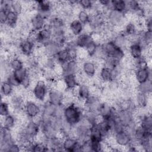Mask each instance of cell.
I'll return each mask as SVG.
<instances>
[{
    "label": "cell",
    "instance_id": "6da1fadb",
    "mask_svg": "<svg viewBox=\"0 0 152 152\" xmlns=\"http://www.w3.org/2000/svg\"><path fill=\"white\" fill-rule=\"evenodd\" d=\"M40 133L38 122L36 119H27L20 127L15 137L17 141L24 147L36 140Z\"/></svg>",
    "mask_w": 152,
    "mask_h": 152
},
{
    "label": "cell",
    "instance_id": "7a4b0ae2",
    "mask_svg": "<svg viewBox=\"0 0 152 152\" xmlns=\"http://www.w3.org/2000/svg\"><path fill=\"white\" fill-rule=\"evenodd\" d=\"M64 106L63 118L70 125L73 126L83 120L84 109L83 105L74 101Z\"/></svg>",
    "mask_w": 152,
    "mask_h": 152
},
{
    "label": "cell",
    "instance_id": "3957f363",
    "mask_svg": "<svg viewBox=\"0 0 152 152\" xmlns=\"http://www.w3.org/2000/svg\"><path fill=\"white\" fill-rule=\"evenodd\" d=\"M50 87L44 79L37 80L31 87V94L33 99L40 103L47 100Z\"/></svg>",
    "mask_w": 152,
    "mask_h": 152
},
{
    "label": "cell",
    "instance_id": "277c9868",
    "mask_svg": "<svg viewBox=\"0 0 152 152\" xmlns=\"http://www.w3.org/2000/svg\"><path fill=\"white\" fill-rule=\"evenodd\" d=\"M56 3L50 1H36L31 2L30 6L33 11L41 14L47 19L55 12V9L58 7Z\"/></svg>",
    "mask_w": 152,
    "mask_h": 152
},
{
    "label": "cell",
    "instance_id": "5b68a950",
    "mask_svg": "<svg viewBox=\"0 0 152 152\" xmlns=\"http://www.w3.org/2000/svg\"><path fill=\"white\" fill-rule=\"evenodd\" d=\"M99 68L98 62L88 58L81 62L80 74L84 78L85 80H91L97 77Z\"/></svg>",
    "mask_w": 152,
    "mask_h": 152
},
{
    "label": "cell",
    "instance_id": "8992f818",
    "mask_svg": "<svg viewBox=\"0 0 152 152\" xmlns=\"http://www.w3.org/2000/svg\"><path fill=\"white\" fill-rule=\"evenodd\" d=\"M17 48L19 52L25 57L34 55L37 49V45L31 34L28 37L20 38L17 43Z\"/></svg>",
    "mask_w": 152,
    "mask_h": 152
},
{
    "label": "cell",
    "instance_id": "52a82bcc",
    "mask_svg": "<svg viewBox=\"0 0 152 152\" xmlns=\"http://www.w3.org/2000/svg\"><path fill=\"white\" fill-rule=\"evenodd\" d=\"M64 107V105L56 106L46 100L42 103V112L40 117L45 119L63 118Z\"/></svg>",
    "mask_w": 152,
    "mask_h": 152
},
{
    "label": "cell",
    "instance_id": "ba28073f",
    "mask_svg": "<svg viewBox=\"0 0 152 152\" xmlns=\"http://www.w3.org/2000/svg\"><path fill=\"white\" fill-rule=\"evenodd\" d=\"M101 43H102L107 56L113 57L121 61L125 60L126 52L123 49L118 47L112 40L106 39Z\"/></svg>",
    "mask_w": 152,
    "mask_h": 152
},
{
    "label": "cell",
    "instance_id": "9c48e42d",
    "mask_svg": "<svg viewBox=\"0 0 152 152\" xmlns=\"http://www.w3.org/2000/svg\"><path fill=\"white\" fill-rule=\"evenodd\" d=\"M23 112L27 119H36L42 112V103L34 99H27L25 102Z\"/></svg>",
    "mask_w": 152,
    "mask_h": 152
},
{
    "label": "cell",
    "instance_id": "30bf717a",
    "mask_svg": "<svg viewBox=\"0 0 152 152\" xmlns=\"http://www.w3.org/2000/svg\"><path fill=\"white\" fill-rule=\"evenodd\" d=\"M126 14L115 10H110L105 14L106 24L112 28H115L125 24Z\"/></svg>",
    "mask_w": 152,
    "mask_h": 152
},
{
    "label": "cell",
    "instance_id": "8fae6325",
    "mask_svg": "<svg viewBox=\"0 0 152 152\" xmlns=\"http://www.w3.org/2000/svg\"><path fill=\"white\" fill-rule=\"evenodd\" d=\"M91 125L84 120L81 121L72 127L71 135L77 138L80 142L89 139Z\"/></svg>",
    "mask_w": 152,
    "mask_h": 152
},
{
    "label": "cell",
    "instance_id": "7c38bea8",
    "mask_svg": "<svg viewBox=\"0 0 152 152\" xmlns=\"http://www.w3.org/2000/svg\"><path fill=\"white\" fill-rule=\"evenodd\" d=\"M117 118L125 129L128 126L138 124L135 117V112L128 109H118Z\"/></svg>",
    "mask_w": 152,
    "mask_h": 152
},
{
    "label": "cell",
    "instance_id": "4fadbf2b",
    "mask_svg": "<svg viewBox=\"0 0 152 152\" xmlns=\"http://www.w3.org/2000/svg\"><path fill=\"white\" fill-rule=\"evenodd\" d=\"M61 77L64 87V90H66L73 91L80 83L86 82L80 72L77 75H61Z\"/></svg>",
    "mask_w": 152,
    "mask_h": 152
},
{
    "label": "cell",
    "instance_id": "5bb4252c",
    "mask_svg": "<svg viewBox=\"0 0 152 152\" xmlns=\"http://www.w3.org/2000/svg\"><path fill=\"white\" fill-rule=\"evenodd\" d=\"M30 34H31L34 39L37 47L39 46L40 48H42L52 39V30L47 26L37 32H30Z\"/></svg>",
    "mask_w": 152,
    "mask_h": 152
},
{
    "label": "cell",
    "instance_id": "9a60e30c",
    "mask_svg": "<svg viewBox=\"0 0 152 152\" xmlns=\"http://www.w3.org/2000/svg\"><path fill=\"white\" fill-rule=\"evenodd\" d=\"M112 138H113L114 145L121 149H126L133 144L131 135L125 129L115 133Z\"/></svg>",
    "mask_w": 152,
    "mask_h": 152
},
{
    "label": "cell",
    "instance_id": "2e32d148",
    "mask_svg": "<svg viewBox=\"0 0 152 152\" xmlns=\"http://www.w3.org/2000/svg\"><path fill=\"white\" fill-rule=\"evenodd\" d=\"M28 24L30 32H37L46 26L47 21L45 17L41 14L33 11V13L29 17Z\"/></svg>",
    "mask_w": 152,
    "mask_h": 152
},
{
    "label": "cell",
    "instance_id": "e0dca14e",
    "mask_svg": "<svg viewBox=\"0 0 152 152\" xmlns=\"http://www.w3.org/2000/svg\"><path fill=\"white\" fill-rule=\"evenodd\" d=\"M60 75L73 74L77 75L80 72L81 62L79 59H70L63 65L59 66Z\"/></svg>",
    "mask_w": 152,
    "mask_h": 152
},
{
    "label": "cell",
    "instance_id": "ac0fdd59",
    "mask_svg": "<svg viewBox=\"0 0 152 152\" xmlns=\"http://www.w3.org/2000/svg\"><path fill=\"white\" fill-rule=\"evenodd\" d=\"M8 99L11 110L14 113H19L23 111L24 106L26 100H25L24 96L22 93L15 92Z\"/></svg>",
    "mask_w": 152,
    "mask_h": 152
},
{
    "label": "cell",
    "instance_id": "d6986e66",
    "mask_svg": "<svg viewBox=\"0 0 152 152\" xmlns=\"http://www.w3.org/2000/svg\"><path fill=\"white\" fill-rule=\"evenodd\" d=\"M16 141L12 133V130L1 126L0 134V151L7 152L8 146Z\"/></svg>",
    "mask_w": 152,
    "mask_h": 152
},
{
    "label": "cell",
    "instance_id": "ffe728a7",
    "mask_svg": "<svg viewBox=\"0 0 152 152\" xmlns=\"http://www.w3.org/2000/svg\"><path fill=\"white\" fill-rule=\"evenodd\" d=\"M64 99V90L56 86L50 88L47 98V100L49 103L56 106L63 105Z\"/></svg>",
    "mask_w": 152,
    "mask_h": 152
},
{
    "label": "cell",
    "instance_id": "44dd1931",
    "mask_svg": "<svg viewBox=\"0 0 152 152\" xmlns=\"http://www.w3.org/2000/svg\"><path fill=\"white\" fill-rule=\"evenodd\" d=\"M80 143L81 142L72 135H67L62 137V147L64 151H80Z\"/></svg>",
    "mask_w": 152,
    "mask_h": 152
},
{
    "label": "cell",
    "instance_id": "7402d4cb",
    "mask_svg": "<svg viewBox=\"0 0 152 152\" xmlns=\"http://www.w3.org/2000/svg\"><path fill=\"white\" fill-rule=\"evenodd\" d=\"M102 101L100 95L92 93L83 102V106L85 110L97 113Z\"/></svg>",
    "mask_w": 152,
    "mask_h": 152
},
{
    "label": "cell",
    "instance_id": "603a6c76",
    "mask_svg": "<svg viewBox=\"0 0 152 152\" xmlns=\"http://www.w3.org/2000/svg\"><path fill=\"white\" fill-rule=\"evenodd\" d=\"M107 39L112 40L118 47L126 52L129 42L128 37L121 30L119 31H112L109 34V38Z\"/></svg>",
    "mask_w": 152,
    "mask_h": 152
},
{
    "label": "cell",
    "instance_id": "cb8c5ba5",
    "mask_svg": "<svg viewBox=\"0 0 152 152\" xmlns=\"http://www.w3.org/2000/svg\"><path fill=\"white\" fill-rule=\"evenodd\" d=\"M91 93L92 89L87 82H83L80 83L74 90V97L78 101L82 103L91 94Z\"/></svg>",
    "mask_w": 152,
    "mask_h": 152
},
{
    "label": "cell",
    "instance_id": "d4e9b609",
    "mask_svg": "<svg viewBox=\"0 0 152 152\" xmlns=\"http://www.w3.org/2000/svg\"><path fill=\"white\" fill-rule=\"evenodd\" d=\"M151 69L150 65L134 69L133 77L137 84L151 80Z\"/></svg>",
    "mask_w": 152,
    "mask_h": 152
},
{
    "label": "cell",
    "instance_id": "484cf974",
    "mask_svg": "<svg viewBox=\"0 0 152 152\" xmlns=\"http://www.w3.org/2000/svg\"><path fill=\"white\" fill-rule=\"evenodd\" d=\"M63 48V46L51 40L40 49H42V55L43 56L55 57L58 52Z\"/></svg>",
    "mask_w": 152,
    "mask_h": 152
},
{
    "label": "cell",
    "instance_id": "4316f807",
    "mask_svg": "<svg viewBox=\"0 0 152 152\" xmlns=\"http://www.w3.org/2000/svg\"><path fill=\"white\" fill-rule=\"evenodd\" d=\"M45 144L49 151H63L62 147V136L61 134L46 138Z\"/></svg>",
    "mask_w": 152,
    "mask_h": 152
},
{
    "label": "cell",
    "instance_id": "83f0119b",
    "mask_svg": "<svg viewBox=\"0 0 152 152\" xmlns=\"http://www.w3.org/2000/svg\"><path fill=\"white\" fill-rule=\"evenodd\" d=\"M68 33L75 37L85 31V26L77 18L70 21L67 25Z\"/></svg>",
    "mask_w": 152,
    "mask_h": 152
},
{
    "label": "cell",
    "instance_id": "f1b7e54d",
    "mask_svg": "<svg viewBox=\"0 0 152 152\" xmlns=\"http://www.w3.org/2000/svg\"><path fill=\"white\" fill-rule=\"evenodd\" d=\"M150 96L136 91L133 95L134 103L138 109H148L150 103Z\"/></svg>",
    "mask_w": 152,
    "mask_h": 152
},
{
    "label": "cell",
    "instance_id": "f546056e",
    "mask_svg": "<svg viewBox=\"0 0 152 152\" xmlns=\"http://www.w3.org/2000/svg\"><path fill=\"white\" fill-rule=\"evenodd\" d=\"M131 60L138 59L145 53V49L139 43H129L127 51Z\"/></svg>",
    "mask_w": 152,
    "mask_h": 152
},
{
    "label": "cell",
    "instance_id": "4dcf8cb0",
    "mask_svg": "<svg viewBox=\"0 0 152 152\" xmlns=\"http://www.w3.org/2000/svg\"><path fill=\"white\" fill-rule=\"evenodd\" d=\"M94 39V36L91 33L85 31L75 37V42L79 49H84L87 45Z\"/></svg>",
    "mask_w": 152,
    "mask_h": 152
},
{
    "label": "cell",
    "instance_id": "1f68e13d",
    "mask_svg": "<svg viewBox=\"0 0 152 152\" xmlns=\"http://www.w3.org/2000/svg\"><path fill=\"white\" fill-rule=\"evenodd\" d=\"M15 113H10L4 117H2L1 126L4 128L14 129L18 124L19 119L18 118Z\"/></svg>",
    "mask_w": 152,
    "mask_h": 152
},
{
    "label": "cell",
    "instance_id": "d6a6232c",
    "mask_svg": "<svg viewBox=\"0 0 152 152\" xmlns=\"http://www.w3.org/2000/svg\"><path fill=\"white\" fill-rule=\"evenodd\" d=\"M97 77L103 84L108 83L113 80L112 69L102 65L99 69Z\"/></svg>",
    "mask_w": 152,
    "mask_h": 152
},
{
    "label": "cell",
    "instance_id": "836d02e7",
    "mask_svg": "<svg viewBox=\"0 0 152 152\" xmlns=\"http://www.w3.org/2000/svg\"><path fill=\"white\" fill-rule=\"evenodd\" d=\"M40 66L41 69L56 70L58 64L54 57L42 56L41 59H39Z\"/></svg>",
    "mask_w": 152,
    "mask_h": 152
},
{
    "label": "cell",
    "instance_id": "e575fe53",
    "mask_svg": "<svg viewBox=\"0 0 152 152\" xmlns=\"http://www.w3.org/2000/svg\"><path fill=\"white\" fill-rule=\"evenodd\" d=\"M123 28L121 31L128 37H131L136 33L140 30L138 28V24L135 21L131 20L128 21L123 25Z\"/></svg>",
    "mask_w": 152,
    "mask_h": 152
},
{
    "label": "cell",
    "instance_id": "d590c367",
    "mask_svg": "<svg viewBox=\"0 0 152 152\" xmlns=\"http://www.w3.org/2000/svg\"><path fill=\"white\" fill-rule=\"evenodd\" d=\"M20 19L19 14L12 11H10L8 12L7 14V19L5 26L10 29H15L19 26L20 21Z\"/></svg>",
    "mask_w": 152,
    "mask_h": 152
},
{
    "label": "cell",
    "instance_id": "8d00e7d4",
    "mask_svg": "<svg viewBox=\"0 0 152 152\" xmlns=\"http://www.w3.org/2000/svg\"><path fill=\"white\" fill-rule=\"evenodd\" d=\"M8 61L9 67L11 71L18 70L25 67L24 61L19 56L15 55L12 56L8 59Z\"/></svg>",
    "mask_w": 152,
    "mask_h": 152
},
{
    "label": "cell",
    "instance_id": "74e56055",
    "mask_svg": "<svg viewBox=\"0 0 152 152\" xmlns=\"http://www.w3.org/2000/svg\"><path fill=\"white\" fill-rule=\"evenodd\" d=\"M54 58L55 59L58 65L59 66L63 65L71 59L68 50L64 47L58 52Z\"/></svg>",
    "mask_w": 152,
    "mask_h": 152
},
{
    "label": "cell",
    "instance_id": "f35d334b",
    "mask_svg": "<svg viewBox=\"0 0 152 152\" xmlns=\"http://www.w3.org/2000/svg\"><path fill=\"white\" fill-rule=\"evenodd\" d=\"M15 88L6 80L2 81L1 85V93L2 98H9L15 92Z\"/></svg>",
    "mask_w": 152,
    "mask_h": 152
},
{
    "label": "cell",
    "instance_id": "ab89813d",
    "mask_svg": "<svg viewBox=\"0 0 152 152\" xmlns=\"http://www.w3.org/2000/svg\"><path fill=\"white\" fill-rule=\"evenodd\" d=\"M136 91L148 95H151L152 91V82L151 80H147L145 82L137 84Z\"/></svg>",
    "mask_w": 152,
    "mask_h": 152
},
{
    "label": "cell",
    "instance_id": "60d3db41",
    "mask_svg": "<svg viewBox=\"0 0 152 152\" xmlns=\"http://www.w3.org/2000/svg\"><path fill=\"white\" fill-rule=\"evenodd\" d=\"M100 119V118L97 112L84 110L83 120L89 124L91 126L97 124Z\"/></svg>",
    "mask_w": 152,
    "mask_h": 152
},
{
    "label": "cell",
    "instance_id": "b9f144b4",
    "mask_svg": "<svg viewBox=\"0 0 152 152\" xmlns=\"http://www.w3.org/2000/svg\"><path fill=\"white\" fill-rule=\"evenodd\" d=\"M124 62L119 61L113 57L111 56H107L104 61L102 62V65L110 68V69H115L118 67H119L124 65Z\"/></svg>",
    "mask_w": 152,
    "mask_h": 152
},
{
    "label": "cell",
    "instance_id": "7bdbcfd3",
    "mask_svg": "<svg viewBox=\"0 0 152 152\" xmlns=\"http://www.w3.org/2000/svg\"><path fill=\"white\" fill-rule=\"evenodd\" d=\"M91 151L93 152H100L104 150V147H106L107 145L104 143L106 141H99V140H95L88 139Z\"/></svg>",
    "mask_w": 152,
    "mask_h": 152
},
{
    "label": "cell",
    "instance_id": "ee69618b",
    "mask_svg": "<svg viewBox=\"0 0 152 152\" xmlns=\"http://www.w3.org/2000/svg\"><path fill=\"white\" fill-rule=\"evenodd\" d=\"M137 147L141 148L142 151L151 152L152 151V134L149 135L144 138L137 145Z\"/></svg>",
    "mask_w": 152,
    "mask_h": 152
},
{
    "label": "cell",
    "instance_id": "f6af8a7d",
    "mask_svg": "<svg viewBox=\"0 0 152 152\" xmlns=\"http://www.w3.org/2000/svg\"><path fill=\"white\" fill-rule=\"evenodd\" d=\"M12 73L20 84L30 74L29 70L26 67H24L18 70L12 71Z\"/></svg>",
    "mask_w": 152,
    "mask_h": 152
},
{
    "label": "cell",
    "instance_id": "bcb514c9",
    "mask_svg": "<svg viewBox=\"0 0 152 152\" xmlns=\"http://www.w3.org/2000/svg\"><path fill=\"white\" fill-rule=\"evenodd\" d=\"M90 14L88 11L80 9L77 13V18L86 26L90 19Z\"/></svg>",
    "mask_w": 152,
    "mask_h": 152
},
{
    "label": "cell",
    "instance_id": "7dc6e473",
    "mask_svg": "<svg viewBox=\"0 0 152 152\" xmlns=\"http://www.w3.org/2000/svg\"><path fill=\"white\" fill-rule=\"evenodd\" d=\"M112 10H115L116 11L126 14V1L112 0Z\"/></svg>",
    "mask_w": 152,
    "mask_h": 152
},
{
    "label": "cell",
    "instance_id": "c3c4849f",
    "mask_svg": "<svg viewBox=\"0 0 152 152\" xmlns=\"http://www.w3.org/2000/svg\"><path fill=\"white\" fill-rule=\"evenodd\" d=\"M99 43H100L99 42L94 39L93 41H91L90 43H89L87 45V46L84 49H83L86 52V54L87 56V57H88V58H91L94 52L96 51Z\"/></svg>",
    "mask_w": 152,
    "mask_h": 152
},
{
    "label": "cell",
    "instance_id": "681fc988",
    "mask_svg": "<svg viewBox=\"0 0 152 152\" xmlns=\"http://www.w3.org/2000/svg\"><path fill=\"white\" fill-rule=\"evenodd\" d=\"M89 139L104 141L103 139V137H102V135L100 133V130H99V128L97 125V124L91 126Z\"/></svg>",
    "mask_w": 152,
    "mask_h": 152
},
{
    "label": "cell",
    "instance_id": "f907efd6",
    "mask_svg": "<svg viewBox=\"0 0 152 152\" xmlns=\"http://www.w3.org/2000/svg\"><path fill=\"white\" fill-rule=\"evenodd\" d=\"M11 108L10 104L8 100L3 99L2 98V100L0 104V115L2 117H4L7 115L10 114L11 111Z\"/></svg>",
    "mask_w": 152,
    "mask_h": 152
},
{
    "label": "cell",
    "instance_id": "816d5d0a",
    "mask_svg": "<svg viewBox=\"0 0 152 152\" xmlns=\"http://www.w3.org/2000/svg\"><path fill=\"white\" fill-rule=\"evenodd\" d=\"M25 5L23 1H12L11 2V11L20 15L24 10Z\"/></svg>",
    "mask_w": 152,
    "mask_h": 152
},
{
    "label": "cell",
    "instance_id": "f5cc1de1",
    "mask_svg": "<svg viewBox=\"0 0 152 152\" xmlns=\"http://www.w3.org/2000/svg\"><path fill=\"white\" fill-rule=\"evenodd\" d=\"M94 1L90 0L78 1V7L81 10H84L89 11L94 5Z\"/></svg>",
    "mask_w": 152,
    "mask_h": 152
},
{
    "label": "cell",
    "instance_id": "db71d44e",
    "mask_svg": "<svg viewBox=\"0 0 152 152\" xmlns=\"http://www.w3.org/2000/svg\"><path fill=\"white\" fill-rule=\"evenodd\" d=\"M5 80H6L8 83H10L15 88H18L20 87V83L14 76L12 72L8 74L5 77Z\"/></svg>",
    "mask_w": 152,
    "mask_h": 152
},
{
    "label": "cell",
    "instance_id": "11a10c76",
    "mask_svg": "<svg viewBox=\"0 0 152 152\" xmlns=\"http://www.w3.org/2000/svg\"><path fill=\"white\" fill-rule=\"evenodd\" d=\"M142 20L143 25L145 27V29L152 31V17L151 11L148 12V14Z\"/></svg>",
    "mask_w": 152,
    "mask_h": 152
},
{
    "label": "cell",
    "instance_id": "9f6ffc18",
    "mask_svg": "<svg viewBox=\"0 0 152 152\" xmlns=\"http://www.w3.org/2000/svg\"><path fill=\"white\" fill-rule=\"evenodd\" d=\"M21 150H23L21 145L16 140L8 146L7 152H17Z\"/></svg>",
    "mask_w": 152,
    "mask_h": 152
},
{
    "label": "cell",
    "instance_id": "6f0895ef",
    "mask_svg": "<svg viewBox=\"0 0 152 152\" xmlns=\"http://www.w3.org/2000/svg\"><path fill=\"white\" fill-rule=\"evenodd\" d=\"M11 2L12 1L2 0L1 1L0 10H3L7 12L11 11Z\"/></svg>",
    "mask_w": 152,
    "mask_h": 152
},
{
    "label": "cell",
    "instance_id": "680465c9",
    "mask_svg": "<svg viewBox=\"0 0 152 152\" xmlns=\"http://www.w3.org/2000/svg\"><path fill=\"white\" fill-rule=\"evenodd\" d=\"M8 12H7L5 10H0V23H1V26H5V24L7 22V19Z\"/></svg>",
    "mask_w": 152,
    "mask_h": 152
}]
</instances>
